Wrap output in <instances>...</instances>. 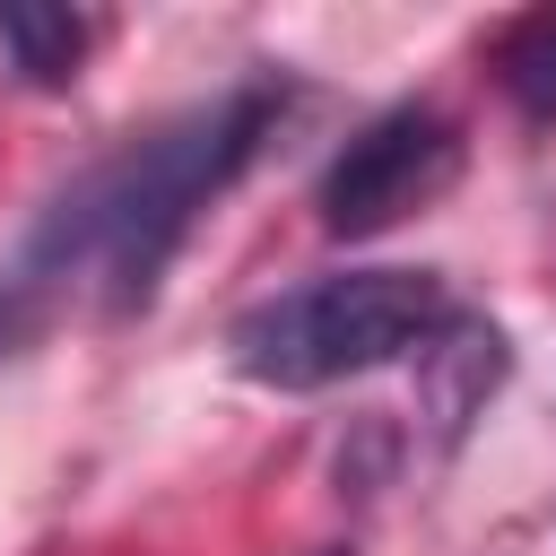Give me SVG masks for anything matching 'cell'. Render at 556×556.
I'll return each instance as SVG.
<instances>
[{
    "instance_id": "6da1fadb",
    "label": "cell",
    "mask_w": 556,
    "mask_h": 556,
    "mask_svg": "<svg viewBox=\"0 0 556 556\" xmlns=\"http://www.w3.org/2000/svg\"><path fill=\"white\" fill-rule=\"evenodd\" d=\"M287 87L278 78H243L174 122H156L148 139L113 148L104 165H87L26 235V287L43 278H96L104 313H139L156 295V278L174 269L182 235L200 226V208L261 156L269 122H278Z\"/></svg>"
},
{
    "instance_id": "7a4b0ae2",
    "label": "cell",
    "mask_w": 556,
    "mask_h": 556,
    "mask_svg": "<svg viewBox=\"0 0 556 556\" xmlns=\"http://www.w3.org/2000/svg\"><path fill=\"white\" fill-rule=\"evenodd\" d=\"M443 321H452V295L434 269H339L235 313L226 365L261 391H330L348 374L417 356Z\"/></svg>"
},
{
    "instance_id": "3957f363",
    "label": "cell",
    "mask_w": 556,
    "mask_h": 556,
    "mask_svg": "<svg viewBox=\"0 0 556 556\" xmlns=\"http://www.w3.org/2000/svg\"><path fill=\"white\" fill-rule=\"evenodd\" d=\"M452 182H460V130H452L434 104H400V113L365 122V130L330 156L313 208H321V235L365 243V235L434 208Z\"/></svg>"
},
{
    "instance_id": "277c9868",
    "label": "cell",
    "mask_w": 556,
    "mask_h": 556,
    "mask_svg": "<svg viewBox=\"0 0 556 556\" xmlns=\"http://www.w3.org/2000/svg\"><path fill=\"white\" fill-rule=\"evenodd\" d=\"M504 374H513L504 330L452 304V321L417 348V408L434 417V434H443V443H460V434H469V417H486V400L504 391Z\"/></svg>"
},
{
    "instance_id": "5b68a950",
    "label": "cell",
    "mask_w": 556,
    "mask_h": 556,
    "mask_svg": "<svg viewBox=\"0 0 556 556\" xmlns=\"http://www.w3.org/2000/svg\"><path fill=\"white\" fill-rule=\"evenodd\" d=\"M96 26L78 9H43V0H0V52L17 61L26 87H70L87 61Z\"/></svg>"
},
{
    "instance_id": "8992f818",
    "label": "cell",
    "mask_w": 556,
    "mask_h": 556,
    "mask_svg": "<svg viewBox=\"0 0 556 556\" xmlns=\"http://www.w3.org/2000/svg\"><path fill=\"white\" fill-rule=\"evenodd\" d=\"M495 70H504V96H513L521 113L547 122V113H556V17H530V26L504 43Z\"/></svg>"
},
{
    "instance_id": "52a82bcc",
    "label": "cell",
    "mask_w": 556,
    "mask_h": 556,
    "mask_svg": "<svg viewBox=\"0 0 556 556\" xmlns=\"http://www.w3.org/2000/svg\"><path fill=\"white\" fill-rule=\"evenodd\" d=\"M26 330H35V287H9V295H0V356H9Z\"/></svg>"
}]
</instances>
